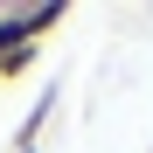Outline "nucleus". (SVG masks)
I'll use <instances>...</instances> for the list:
<instances>
[{
    "label": "nucleus",
    "mask_w": 153,
    "mask_h": 153,
    "mask_svg": "<svg viewBox=\"0 0 153 153\" xmlns=\"http://www.w3.org/2000/svg\"><path fill=\"white\" fill-rule=\"evenodd\" d=\"M49 118H56V91H42V97H35V111H28V118H21V132H14V153H21V146H35Z\"/></svg>",
    "instance_id": "obj_1"
},
{
    "label": "nucleus",
    "mask_w": 153,
    "mask_h": 153,
    "mask_svg": "<svg viewBox=\"0 0 153 153\" xmlns=\"http://www.w3.org/2000/svg\"><path fill=\"white\" fill-rule=\"evenodd\" d=\"M21 14H28V42H35V35H49V28H63V21H70V7H63V0H42V7H21Z\"/></svg>",
    "instance_id": "obj_2"
},
{
    "label": "nucleus",
    "mask_w": 153,
    "mask_h": 153,
    "mask_svg": "<svg viewBox=\"0 0 153 153\" xmlns=\"http://www.w3.org/2000/svg\"><path fill=\"white\" fill-rule=\"evenodd\" d=\"M35 70V49H7V56H0V76H28Z\"/></svg>",
    "instance_id": "obj_3"
},
{
    "label": "nucleus",
    "mask_w": 153,
    "mask_h": 153,
    "mask_svg": "<svg viewBox=\"0 0 153 153\" xmlns=\"http://www.w3.org/2000/svg\"><path fill=\"white\" fill-rule=\"evenodd\" d=\"M21 153H42V146H21Z\"/></svg>",
    "instance_id": "obj_4"
}]
</instances>
